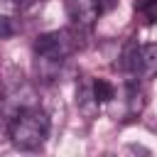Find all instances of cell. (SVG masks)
I'll return each instance as SVG.
<instances>
[{
  "instance_id": "obj_10",
  "label": "cell",
  "mask_w": 157,
  "mask_h": 157,
  "mask_svg": "<svg viewBox=\"0 0 157 157\" xmlns=\"http://www.w3.org/2000/svg\"><path fill=\"white\" fill-rule=\"evenodd\" d=\"M37 2H42V0H20L22 7H32V5H37Z\"/></svg>"
},
{
  "instance_id": "obj_2",
  "label": "cell",
  "mask_w": 157,
  "mask_h": 157,
  "mask_svg": "<svg viewBox=\"0 0 157 157\" xmlns=\"http://www.w3.org/2000/svg\"><path fill=\"white\" fill-rule=\"evenodd\" d=\"M78 34L74 29H54V32H44L34 39V56L37 64L42 66H54L59 69L78 47Z\"/></svg>"
},
{
  "instance_id": "obj_4",
  "label": "cell",
  "mask_w": 157,
  "mask_h": 157,
  "mask_svg": "<svg viewBox=\"0 0 157 157\" xmlns=\"http://www.w3.org/2000/svg\"><path fill=\"white\" fill-rule=\"evenodd\" d=\"M123 69L130 71L135 78H155L157 76V44L145 47H128L123 54Z\"/></svg>"
},
{
  "instance_id": "obj_1",
  "label": "cell",
  "mask_w": 157,
  "mask_h": 157,
  "mask_svg": "<svg viewBox=\"0 0 157 157\" xmlns=\"http://www.w3.org/2000/svg\"><path fill=\"white\" fill-rule=\"evenodd\" d=\"M49 130H52L49 115L42 108L29 105V108L20 110L12 118V123L7 128V135H10L12 145L20 147V150H39L47 142Z\"/></svg>"
},
{
  "instance_id": "obj_6",
  "label": "cell",
  "mask_w": 157,
  "mask_h": 157,
  "mask_svg": "<svg viewBox=\"0 0 157 157\" xmlns=\"http://www.w3.org/2000/svg\"><path fill=\"white\" fill-rule=\"evenodd\" d=\"M76 103H78V110L86 115V118H93L96 113H98V108H101V103L96 101V96H93V88H91V83H81L78 86V91H76Z\"/></svg>"
},
{
  "instance_id": "obj_7",
  "label": "cell",
  "mask_w": 157,
  "mask_h": 157,
  "mask_svg": "<svg viewBox=\"0 0 157 157\" xmlns=\"http://www.w3.org/2000/svg\"><path fill=\"white\" fill-rule=\"evenodd\" d=\"M135 15L142 25H157V0H135Z\"/></svg>"
},
{
  "instance_id": "obj_8",
  "label": "cell",
  "mask_w": 157,
  "mask_h": 157,
  "mask_svg": "<svg viewBox=\"0 0 157 157\" xmlns=\"http://www.w3.org/2000/svg\"><path fill=\"white\" fill-rule=\"evenodd\" d=\"M91 88H93V96H96L98 103H108V101L115 98V86H113L108 78H96V81H91Z\"/></svg>"
},
{
  "instance_id": "obj_3",
  "label": "cell",
  "mask_w": 157,
  "mask_h": 157,
  "mask_svg": "<svg viewBox=\"0 0 157 157\" xmlns=\"http://www.w3.org/2000/svg\"><path fill=\"white\" fill-rule=\"evenodd\" d=\"M29 105H34V93H32V88H29L25 81L7 83V86L0 91V130L7 132L12 118H15L20 110L29 108Z\"/></svg>"
},
{
  "instance_id": "obj_11",
  "label": "cell",
  "mask_w": 157,
  "mask_h": 157,
  "mask_svg": "<svg viewBox=\"0 0 157 157\" xmlns=\"http://www.w3.org/2000/svg\"><path fill=\"white\" fill-rule=\"evenodd\" d=\"M5 2H17V0H5Z\"/></svg>"
},
{
  "instance_id": "obj_9",
  "label": "cell",
  "mask_w": 157,
  "mask_h": 157,
  "mask_svg": "<svg viewBox=\"0 0 157 157\" xmlns=\"http://www.w3.org/2000/svg\"><path fill=\"white\" fill-rule=\"evenodd\" d=\"M12 34H15V25H12V20L5 17V15H0V39H7V37H12Z\"/></svg>"
},
{
  "instance_id": "obj_5",
  "label": "cell",
  "mask_w": 157,
  "mask_h": 157,
  "mask_svg": "<svg viewBox=\"0 0 157 157\" xmlns=\"http://www.w3.org/2000/svg\"><path fill=\"white\" fill-rule=\"evenodd\" d=\"M64 7L78 29H91L101 17V0H64Z\"/></svg>"
}]
</instances>
